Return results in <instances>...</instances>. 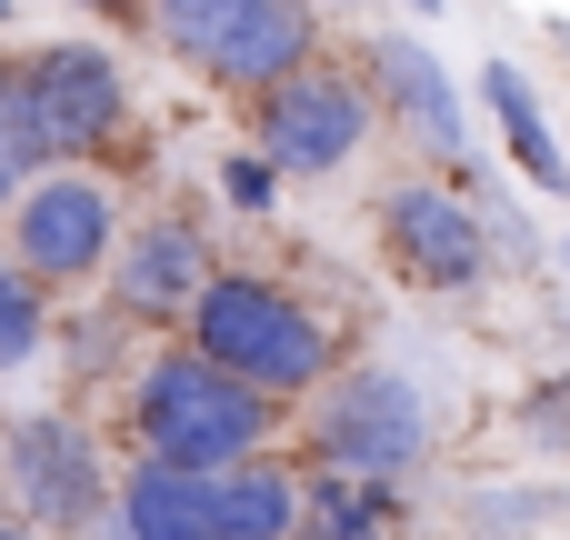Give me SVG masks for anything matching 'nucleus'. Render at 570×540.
Listing matches in <instances>:
<instances>
[{"label": "nucleus", "instance_id": "f257e3e1", "mask_svg": "<svg viewBox=\"0 0 570 540\" xmlns=\"http://www.w3.org/2000/svg\"><path fill=\"white\" fill-rule=\"evenodd\" d=\"M120 431H130V461L230 471V461H261L291 431V401L250 391L240 371H220L210 351H190L170 331V341L130 351V371H120Z\"/></svg>", "mask_w": 570, "mask_h": 540}, {"label": "nucleus", "instance_id": "dca6fc26", "mask_svg": "<svg viewBox=\"0 0 570 540\" xmlns=\"http://www.w3.org/2000/svg\"><path fill=\"white\" fill-rule=\"evenodd\" d=\"M40 351H50V291L0 251V381H10V371H30Z\"/></svg>", "mask_w": 570, "mask_h": 540}, {"label": "nucleus", "instance_id": "6ab92c4d", "mask_svg": "<svg viewBox=\"0 0 570 540\" xmlns=\"http://www.w3.org/2000/svg\"><path fill=\"white\" fill-rule=\"evenodd\" d=\"M521 431H531L541 451H561V461H570V381H561V371L521 391Z\"/></svg>", "mask_w": 570, "mask_h": 540}, {"label": "nucleus", "instance_id": "f3484780", "mask_svg": "<svg viewBox=\"0 0 570 540\" xmlns=\"http://www.w3.org/2000/svg\"><path fill=\"white\" fill-rule=\"evenodd\" d=\"M40 180V150H30V120H20V90H10V60H0V210Z\"/></svg>", "mask_w": 570, "mask_h": 540}, {"label": "nucleus", "instance_id": "9d476101", "mask_svg": "<svg viewBox=\"0 0 570 540\" xmlns=\"http://www.w3.org/2000/svg\"><path fill=\"white\" fill-rule=\"evenodd\" d=\"M210 271H220L210 240H200L190 220L150 210V220L120 230V251H110V271H100V291H110L100 311H110L120 331H160V341H170V331L190 321V301L210 291Z\"/></svg>", "mask_w": 570, "mask_h": 540}, {"label": "nucleus", "instance_id": "6e6552de", "mask_svg": "<svg viewBox=\"0 0 570 540\" xmlns=\"http://www.w3.org/2000/svg\"><path fill=\"white\" fill-rule=\"evenodd\" d=\"M10 521H30L40 540H90L110 521V461L70 401L10 421Z\"/></svg>", "mask_w": 570, "mask_h": 540}, {"label": "nucleus", "instance_id": "1a4fd4ad", "mask_svg": "<svg viewBox=\"0 0 570 540\" xmlns=\"http://www.w3.org/2000/svg\"><path fill=\"white\" fill-rule=\"evenodd\" d=\"M381 261L411 281V291H481L491 281V220L461 180L421 170V180H391L381 190Z\"/></svg>", "mask_w": 570, "mask_h": 540}, {"label": "nucleus", "instance_id": "ddd939ff", "mask_svg": "<svg viewBox=\"0 0 570 540\" xmlns=\"http://www.w3.org/2000/svg\"><path fill=\"white\" fill-rule=\"evenodd\" d=\"M481 100H491L501 150L521 160V180H531V190H570V150H561V130H551V110H541V90H531V70L481 60Z\"/></svg>", "mask_w": 570, "mask_h": 540}, {"label": "nucleus", "instance_id": "2eb2a0df", "mask_svg": "<svg viewBox=\"0 0 570 540\" xmlns=\"http://www.w3.org/2000/svg\"><path fill=\"white\" fill-rule=\"evenodd\" d=\"M301 521H331V531H371V540H401L411 531V501L391 481H341V471H311L301 481Z\"/></svg>", "mask_w": 570, "mask_h": 540}, {"label": "nucleus", "instance_id": "0eeeda50", "mask_svg": "<svg viewBox=\"0 0 570 540\" xmlns=\"http://www.w3.org/2000/svg\"><path fill=\"white\" fill-rule=\"evenodd\" d=\"M120 230H130V210H120V190L100 180V170H80V160H60V170H40L10 210H0V251L60 301V291H90L100 271H110V251H120Z\"/></svg>", "mask_w": 570, "mask_h": 540}, {"label": "nucleus", "instance_id": "412c9836", "mask_svg": "<svg viewBox=\"0 0 570 540\" xmlns=\"http://www.w3.org/2000/svg\"><path fill=\"white\" fill-rule=\"evenodd\" d=\"M291 540H371V531H331V521H301Z\"/></svg>", "mask_w": 570, "mask_h": 540}, {"label": "nucleus", "instance_id": "423d86ee", "mask_svg": "<svg viewBox=\"0 0 570 540\" xmlns=\"http://www.w3.org/2000/svg\"><path fill=\"white\" fill-rule=\"evenodd\" d=\"M371 120H381L371 80H361L351 60H331V50L301 60L291 80L250 90V150H261L281 180H331V170H351L361 140H371Z\"/></svg>", "mask_w": 570, "mask_h": 540}, {"label": "nucleus", "instance_id": "b1692460", "mask_svg": "<svg viewBox=\"0 0 570 540\" xmlns=\"http://www.w3.org/2000/svg\"><path fill=\"white\" fill-rule=\"evenodd\" d=\"M411 10H421V20H431V10H441V0H411Z\"/></svg>", "mask_w": 570, "mask_h": 540}, {"label": "nucleus", "instance_id": "20e7f679", "mask_svg": "<svg viewBox=\"0 0 570 540\" xmlns=\"http://www.w3.org/2000/svg\"><path fill=\"white\" fill-rule=\"evenodd\" d=\"M140 30L180 70H200V80H220L240 100L291 80L301 60H321V0H150Z\"/></svg>", "mask_w": 570, "mask_h": 540}, {"label": "nucleus", "instance_id": "f8f14e48", "mask_svg": "<svg viewBox=\"0 0 570 540\" xmlns=\"http://www.w3.org/2000/svg\"><path fill=\"white\" fill-rule=\"evenodd\" d=\"M110 521L130 540H220V471L130 461V471L110 481Z\"/></svg>", "mask_w": 570, "mask_h": 540}, {"label": "nucleus", "instance_id": "4be33fe9", "mask_svg": "<svg viewBox=\"0 0 570 540\" xmlns=\"http://www.w3.org/2000/svg\"><path fill=\"white\" fill-rule=\"evenodd\" d=\"M0 521H10V421H0Z\"/></svg>", "mask_w": 570, "mask_h": 540}, {"label": "nucleus", "instance_id": "393cba45", "mask_svg": "<svg viewBox=\"0 0 570 540\" xmlns=\"http://www.w3.org/2000/svg\"><path fill=\"white\" fill-rule=\"evenodd\" d=\"M561 261H570V240H561Z\"/></svg>", "mask_w": 570, "mask_h": 540}, {"label": "nucleus", "instance_id": "f03ea898", "mask_svg": "<svg viewBox=\"0 0 570 540\" xmlns=\"http://www.w3.org/2000/svg\"><path fill=\"white\" fill-rule=\"evenodd\" d=\"M180 341L210 351L220 371H240L250 391L291 401V411L351 361V331H341L311 291H291V281H271V271H210V291L190 301Z\"/></svg>", "mask_w": 570, "mask_h": 540}, {"label": "nucleus", "instance_id": "aec40b11", "mask_svg": "<svg viewBox=\"0 0 570 540\" xmlns=\"http://www.w3.org/2000/svg\"><path fill=\"white\" fill-rule=\"evenodd\" d=\"M80 10H90V20H110V30H140V10H150V0H80Z\"/></svg>", "mask_w": 570, "mask_h": 540}, {"label": "nucleus", "instance_id": "a211bd4d", "mask_svg": "<svg viewBox=\"0 0 570 540\" xmlns=\"http://www.w3.org/2000/svg\"><path fill=\"white\" fill-rule=\"evenodd\" d=\"M220 200H230L240 220H271V200H281V170H271V160H261V150L240 140V150L220 160Z\"/></svg>", "mask_w": 570, "mask_h": 540}, {"label": "nucleus", "instance_id": "5701e85b", "mask_svg": "<svg viewBox=\"0 0 570 540\" xmlns=\"http://www.w3.org/2000/svg\"><path fill=\"white\" fill-rule=\"evenodd\" d=\"M0 540H40V531H30V521H0Z\"/></svg>", "mask_w": 570, "mask_h": 540}, {"label": "nucleus", "instance_id": "9b49d317", "mask_svg": "<svg viewBox=\"0 0 570 540\" xmlns=\"http://www.w3.org/2000/svg\"><path fill=\"white\" fill-rule=\"evenodd\" d=\"M361 80L381 100V120H401V140H421L441 170H471V110H461V80L431 40H371L361 50Z\"/></svg>", "mask_w": 570, "mask_h": 540}, {"label": "nucleus", "instance_id": "39448f33", "mask_svg": "<svg viewBox=\"0 0 570 540\" xmlns=\"http://www.w3.org/2000/svg\"><path fill=\"white\" fill-rule=\"evenodd\" d=\"M10 90H20V120H30L40 170H60V160L90 170V160L120 150V130H130V70H120L100 40L20 50V60H10Z\"/></svg>", "mask_w": 570, "mask_h": 540}, {"label": "nucleus", "instance_id": "4468645a", "mask_svg": "<svg viewBox=\"0 0 570 540\" xmlns=\"http://www.w3.org/2000/svg\"><path fill=\"white\" fill-rule=\"evenodd\" d=\"M301 531V471L291 461H230L220 471V540H291Z\"/></svg>", "mask_w": 570, "mask_h": 540}, {"label": "nucleus", "instance_id": "7ed1b4c3", "mask_svg": "<svg viewBox=\"0 0 570 540\" xmlns=\"http://www.w3.org/2000/svg\"><path fill=\"white\" fill-rule=\"evenodd\" d=\"M301 461L341 471V481H411L431 461V401L411 371L391 361H341L311 401H301Z\"/></svg>", "mask_w": 570, "mask_h": 540}]
</instances>
